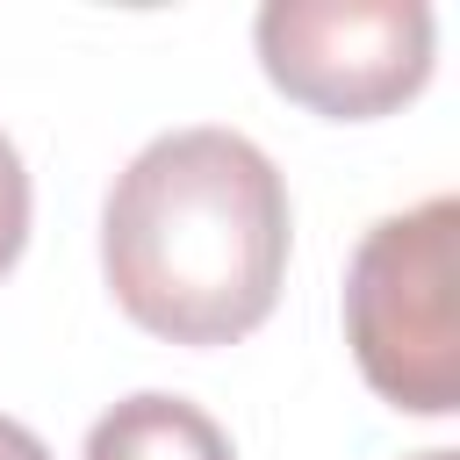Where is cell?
<instances>
[{
  "label": "cell",
  "mask_w": 460,
  "mask_h": 460,
  "mask_svg": "<svg viewBox=\"0 0 460 460\" xmlns=\"http://www.w3.org/2000/svg\"><path fill=\"white\" fill-rule=\"evenodd\" d=\"M288 180L237 129H165L108 187L101 273L122 316L165 345L252 338L288 280Z\"/></svg>",
  "instance_id": "1"
},
{
  "label": "cell",
  "mask_w": 460,
  "mask_h": 460,
  "mask_svg": "<svg viewBox=\"0 0 460 460\" xmlns=\"http://www.w3.org/2000/svg\"><path fill=\"white\" fill-rule=\"evenodd\" d=\"M460 201L431 194L381 216L345 266V338L367 388L410 417L460 410V316H453Z\"/></svg>",
  "instance_id": "2"
},
{
  "label": "cell",
  "mask_w": 460,
  "mask_h": 460,
  "mask_svg": "<svg viewBox=\"0 0 460 460\" xmlns=\"http://www.w3.org/2000/svg\"><path fill=\"white\" fill-rule=\"evenodd\" d=\"M252 43L266 79L331 122L388 115L431 79L424 0H266Z\"/></svg>",
  "instance_id": "3"
},
{
  "label": "cell",
  "mask_w": 460,
  "mask_h": 460,
  "mask_svg": "<svg viewBox=\"0 0 460 460\" xmlns=\"http://www.w3.org/2000/svg\"><path fill=\"white\" fill-rule=\"evenodd\" d=\"M79 460H237V453L201 402L144 388V395H122L108 417H93Z\"/></svg>",
  "instance_id": "4"
},
{
  "label": "cell",
  "mask_w": 460,
  "mask_h": 460,
  "mask_svg": "<svg viewBox=\"0 0 460 460\" xmlns=\"http://www.w3.org/2000/svg\"><path fill=\"white\" fill-rule=\"evenodd\" d=\"M22 244H29V165L0 137V273L22 259Z\"/></svg>",
  "instance_id": "5"
},
{
  "label": "cell",
  "mask_w": 460,
  "mask_h": 460,
  "mask_svg": "<svg viewBox=\"0 0 460 460\" xmlns=\"http://www.w3.org/2000/svg\"><path fill=\"white\" fill-rule=\"evenodd\" d=\"M0 460H50V446L29 431V424H14V417H0Z\"/></svg>",
  "instance_id": "6"
},
{
  "label": "cell",
  "mask_w": 460,
  "mask_h": 460,
  "mask_svg": "<svg viewBox=\"0 0 460 460\" xmlns=\"http://www.w3.org/2000/svg\"><path fill=\"white\" fill-rule=\"evenodd\" d=\"M417 460H460V453H446V446H438V453H417Z\"/></svg>",
  "instance_id": "7"
}]
</instances>
